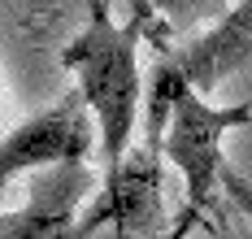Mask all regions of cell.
<instances>
[{"label": "cell", "mask_w": 252, "mask_h": 239, "mask_svg": "<svg viewBox=\"0 0 252 239\" xmlns=\"http://www.w3.org/2000/svg\"><path fill=\"white\" fill-rule=\"evenodd\" d=\"M152 9H135L126 22H113L109 4L87 9V27L61 53V65L74 70L78 96L92 109V122L100 131V174L113 179L130 157L135 118L144 109V74H139V35Z\"/></svg>", "instance_id": "cell-1"}, {"label": "cell", "mask_w": 252, "mask_h": 239, "mask_svg": "<svg viewBox=\"0 0 252 239\" xmlns=\"http://www.w3.org/2000/svg\"><path fill=\"white\" fill-rule=\"evenodd\" d=\"M252 109L248 105H209L204 96L187 91L174 109V122L165 131V152L161 161H170L178 174H183V187H187V222L191 217H204V209H213L218 200V187H222V139H226L235 126H248ZM183 222V231H187Z\"/></svg>", "instance_id": "cell-2"}, {"label": "cell", "mask_w": 252, "mask_h": 239, "mask_svg": "<svg viewBox=\"0 0 252 239\" xmlns=\"http://www.w3.org/2000/svg\"><path fill=\"white\" fill-rule=\"evenodd\" d=\"M96 144V122L87 100L74 91H65L61 100H52L48 109H39L35 118H26L22 126L0 139V191L13 174L26 170H65L92 152Z\"/></svg>", "instance_id": "cell-3"}, {"label": "cell", "mask_w": 252, "mask_h": 239, "mask_svg": "<svg viewBox=\"0 0 252 239\" xmlns=\"http://www.w3.org/2000/svg\"><path fill=\"white\" fill-rule=\"evenodd\" d=\"M113 226L118 239H157L161 231V161L144 148H130L122 170L104 179L96 200L83 209V235L92 239L96 226Z\"/></svg>", "instance_id": "cell-4"}, {"label": "cell", "mask_w": 252, "mask_h": 239, "mask_svg": "<svg viewBox=\"0 0 252 239\" xmlns=\"http://www.w3.org/2000/svg\"><path fill=\"white\" fill-rule=\"evenodd\" d=\"M248 57H252V4H244V9H230L218 27L204 30L200 39H191L187 48L170 53V61L183 70L187 87L209 100V91L226 74H235Z\"/></svg>", "instance_id": "cell-5"}, {"label": "cell", "mask_w": 252, "mask_h": 239, "mask_svg": "<svg viewBox=\"0 0 252 239\" xmlns=\"http://www.w3.org/2000/svg\"><path fill=\"white\" fill-rule=\"evenodd\" d=\"M70 170H74V165L48 174L52 179L48 196L31 200L26 209L0 213V239H87L83 235V213L74 209V187L83 183V174L65 187V174H70Z\"/></svg>", "instance_id": "cell-6"}, {"label": "cell", "mask_w": 252, "mask_h": 239, "mask_svg": "<svg viewBox=\"0 0 252 239\" xmlns=\"http://www.w3.org/2000/svg\"><path fill=\"white\" fill-rule=\"evenodd\" d=\"M191 87H187V79H183V70H178L174 61H157L152 65V79L144 83V152L148 157L161 161V152H165V131H170L174 109H178V100Z\"/></svg>", "instance_id": "cell-7"}, {"label": "cell", "mask_w": 252, "mask_h": 239, "mask_svg": "<svg viewBox=\"0 0 252 239\" xmlns=\"http://www.w3.org/2000/svg\"><path fill=\"white\" fill-rule=\"evenodd\" d=\"M222 191H226L230 205H235V209H239V213L252 222V183L239 174V170H230V165L222 170Z\"/></svg>", "instance_id": "cell-8"}]
</instances>
